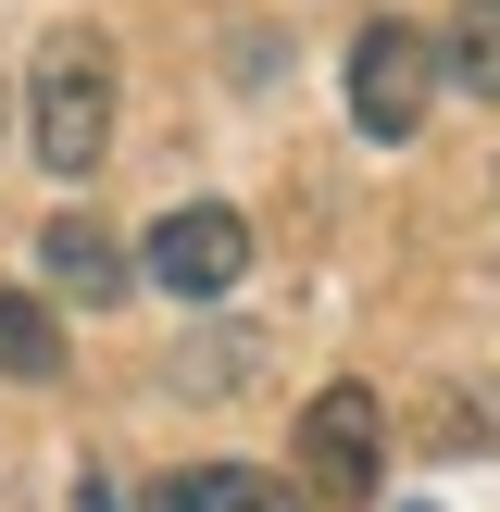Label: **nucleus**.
I'll return each instance as SVG.
<instances>
[{
	"mask_svg": "<svg viewBox=\"0 0 500 512\" xmlns=\"http://www.w3.org/2000/svg\"><path fill=\"white\" fill-rule=\"evenodd\" d=\"M0 375H25V388L63 375V313H50L38 288H0Z\"/></svg>",
	"mask_w": 500,
	"mask_h": 512,
	"instance_id": "0eeeda50",
	"label": "nucleus"
},
{
	"mask_svg": "<svg viewBox=\"0 0 500 512\" xmlns=\"http://www.w3.org/2000/svg\"><path fill=\"white\" fill-rule=\"evenodd\" d=\"M438 63H450V88H463V100H500V0H463V13H450Z\"/></svg>",
	"mask_w": 500,
	"mask_h": 512,
	"instance_id": "6e6552de",
	"label": "nucleus"
},
{
	"mask_svg": "<svg viewBox=\"0 0 500 512\" xmlns=\"http://www.w3.org/2000/svg\"><path fill=\"white\" fill-rule=\"evenodd\" d=\"M125 288H138V250H125L113 225H88V213L38 225V300H88L100 313V300H125Z\"/></svg>",
	"mask_w": 500,
	"mask_h": 512,
	"instance_id": "39448f33",
	"label": "nucleus"
},
{
	"mask_svg": "<svg viewBox=\"0 0 500 512\" xmlns=\"http://www.w3.org/2000/svg\"><path fill=\"white\" fill-rule=\"evenodd\" d=\"M25 150L63 188H88L113 163V38L100 25H50L38 38V63H25Z\"/></svg>",
	"mask_w": 500,
	"mask_h": 512,
	"instance_id": "f257e3e1",
	"label": "nucleus"
},
{
	"mask_svg": "<svg viewBox=\"0 0 500 512\" xmlns=\"http://www.w3.org/2000/svg\"><path fill=\"white\" fill-rule=\"evenodd\" d=\"M300 475H313V500L363 512L375 475H388V400L375 388H313L300 400Z\"/></svg>",
	"mask_w": 500,
	"mask_h": 512,
	"instance_id": "7ed1b4c3",
	"label": "nucleus"
},
{
	"mask_svg": "<svg viewBox=\"0 0 500 512\" xmlns=\"http://www.w3.org/2000/svg\"><path fill=\"white\" fill-rule=\"evenodd\" d=\"M0 125H13V88H0Z\"/></svg>",
	"mask_w": 500,
	"mask_h": 512,
	"instance_id": "1a4fd4ad",
	"label": "nucleus"
},
{
	"mask_svg": "<svg viewBox=\"0 0 500 512\" xmlns=\"http://www.w3.org/2000/svg\"><path fill=\"white\" fill-rule=\"evenodd\" d=\"M150 512H300L288 475H250V463H175L150 475Z\"/></svg>",
	"mask_w": 500,
	"mask_h": 512,
	"instance_id": "423d86ee",
	"label": "nucleus"
},
{
	"mask_svg": "<svg viewBox=\"0 0 500 512\" xmlns=\"http://www.w3.org/2000/svg\"><path fill=\"white\" fill-rule=\"evenodd\" d=\"M150 288H175V300H225L250 275V213H225V200H175L163 225H150Z\"/></svg>",
	"mask_w": 500,
	"mask_h": 512,
	"instance_id": "20e7f679",
	"label": "nucleus"
},
{
	"mask_svg": "<svg viewBox=\"0 0 500 512\" xmlns=\"http://www.w3.org/2000/svg\"><path fill=\"white\" fill-rule=\"evenodd\" d=\"M438 88H450V63H438V25H413V13H375L363 38H350V63H338V100H350V125H363L375 150H400L425 113H438Z\"/></svg>",
	"mask_w": 500,
	"mask_h": 512,
	"instance_id": "f03ea898",
	"label": "nucleus"
}]
</instances>
